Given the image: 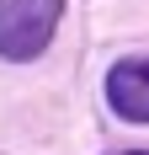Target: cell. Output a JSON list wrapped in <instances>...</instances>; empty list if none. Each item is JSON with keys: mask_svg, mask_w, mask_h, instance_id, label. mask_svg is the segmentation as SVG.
Returning <instances> with one entry per match:
<instances>
[{"mask_svg": "<svg viewBox=\"0 0 149 155\" xmlns=\"http://www.w3.org/2000/svg\"><path fill=\"white\" fill-rule=\"evenodd\" d=\"M64 0H0V59H37L59 32Z\"/></svg>", "mask_w": 149, "mask_h": 155, "instance_id": "1", "label": "cell"}, {"mask_svg": "<svg viewBox=\"0 0 149 155\" xmlns=\"http://www.w3.org/2000/svg\"><path fill=\"white\" fill-rule=\"evenodd\" d=\"M128 155H149V150H128Z\"/></svg>", "mask_w": 149, "mask_h": 155, "instance_id": "3", "label": "cell"}, {"mask_svg": "<svg viewBox=\"0 0 149 155\" xmlns=\"http://www.w3.org/2000/svg\"><path fill=\"white\" fill-rule=\"evenodd\" d=\"M106 102L128 123H149V59H122L106 75Z\"/></svg>", "mask_w": 149, "mask_h": 155, "instance_id": "2", "label": "cell"}]
</instances>
